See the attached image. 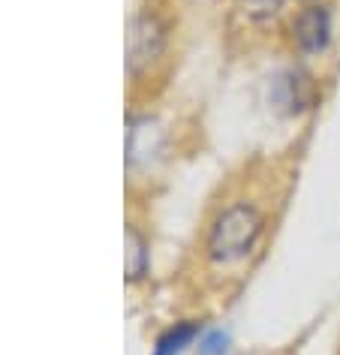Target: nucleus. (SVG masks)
I'll return each mask as SVG.
<instances>
[{
	"label": "nucleus",
	"instance_id": "3",
	"mask_svg": "<svg viewBox=\"0 0 340 355\" xmlns=\"http://www.w3.org/2000/svg\"><path fill=\"white\" fill-rule=\"evenodd\" d=\"M328 12L322 6H310L295 19V42L301 46V51H322L328 46Z\"/></svg>",
	"mask_w": 340,
	"mask_h": 355
},
{
	"label": "nucleus",
	"instance_id": "1",
	"mask_svg": "<svg viewBox=\"0 0 340 355\" xmlns=\"http://www.w3.org/2000/svg\"><path fill=\"white\" fill-rule=\"evenodd\" d=\"M259 235H262V214L250 202H232L211 223L205 250L217 265H235L247 259V253L256 247Z\"/></svg>",
	"mask_w": 340,
	"mask_h": 355
},
{
	"label": "nucleus",
	"instance_id": "2",
	"mask_svg": "<svg viewBox=\"0 0 340 355\" xmlns=\"http://www.w3.org/2000/svg\"><path fill=\"white\" fill-rule=\"evenodd\" d=\"M160 51H163V28H160L154 19L142 15V19H136V24H133V42H130L133 73H139L145 64L160 58Z\"/></svg>",
	"mask_w": 340,
	"mask_h": 355
},
{
	"label": "nucleus",
	"instance_id": "4",
	"mask_svg": "<svg viewBox=\"0 0 340 355\" xmlns=\"http://www.w3.org/2000/svg\"><path fill=\"white\" fill-rule=\"evenodd\" d=\"M196 331H199L196 322H181V325L169 328V331L157 340V355H178L196 337Z\"/></svg>",
	"mask_w": 340,
	"mask_h": 355
}]
</instances>
